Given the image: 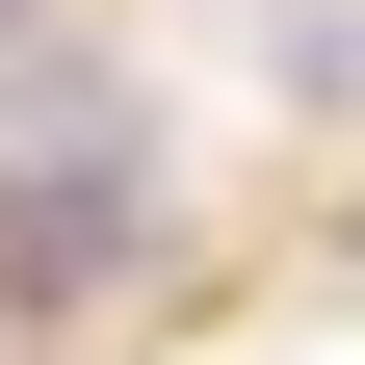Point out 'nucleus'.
Here are the masks:
<instances>
[{
    "instance_id": "obj_1",
    "label": "nucleus",
    "mask_w": 365,
    "mask_h": 365,
    "mask_svg": "<svg viewBox=\"0 0 365 365\" xmlns=\"http://www.w3.org/2000/svg\"><path fill=\"white\" fill-rule=\"evenodd\" d=\"M261 53H287V105H365V0H287Z\"/></svg>"
},
{
    "instance_id": "obj_2",
    "label": "nucleus",
    "mask_w": 365,
    "mask_h": 365,
    "mask_svg": "<svg viewBox=\"0 0 365 365\" xmlns=\"http://www.w3.org/2000/svg\"><path fill=\"white\" fill-rule=\"evenodd\" d=\"M0 26H53V0H0Z\"/></svg>"
}]
</instances>
